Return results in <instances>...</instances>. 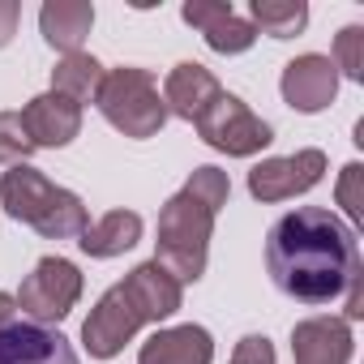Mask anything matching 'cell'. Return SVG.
Wrapping results in <instances>:
<instances>
[{"mask_svg": "<svg viewBox=\"0 0 364 364\" xmlns=\"http://www.w3.org/2000/svg\"><path fill=\"white\" fill-rule=\"evenodd\" d=\"M95 26V5L90 0H48L39 9V31L48 39V48L56 52H82L86 35Z\"/></svg>", "mask_w": 364, "mask_h": 364, "instance_id": "obj_16", "label": "cell"}, {"mask_svg": "<svg viewBox=\"0 0 364 364\" xmlns=\"http://www.w3.org/2000/svg\"><path fill=\"white\" fill-rule=\"evenodd\" d=\"M223 95V86L215 82V73L206 69V65H198V60H180L171 73H167V82H163V107H167V116H180V120H198L215 99Z\"/></svg>", "mask_w": 364, "mask_h": 364, "instance_id": "obj_13", "label": "cell"}, {"mask_svg": "<svg viewBox=\"0 0 364 364\" xmlns=\"http://www.w3.org/2000/svg\"><path fill=\"white\" fill-rule=\"evenodd\" d=\"M103 73H107V69H103L90 52H69V56L52 69V90L65 95V99H73V103L82 107V103H90V99L99 95Z\"/></svg>", "mask_w": 364, "mask_h": 364, "instance_id": "obj_18", "label": "cell"}, {"mask_svg": "<svg viewBox=\"0 0 364 364\" xmlns=\"http://www.w3.org/2000/svg\"><path fill=\"white\" fill-rule=\"evenodd\" d=\"M232 364H274V347L266 334H245L232 351Z\"/></svg>", "mask_w": 364, "mask_h": 364, "instance_id": "obj_23", "label": "cell"}, {"mask_svg": "<svg viewBox=\"0 0 364 364\" xmlns=\"http://www.w3.org/2000/svg\"><path fill=\"white\" fill-rule=\"evenodd\" d=\"M215 360V338L202 326H171L159 330L150 343H141L137 364H210Z\"/></svg>", "mask_w": 364, "mask_h": 364, "instance_id": "obj_15", "label": "cell"}, {"mask_svg": "<svg viewBox=\"0 0 364 364\" xmlns=\"http://www.w3.org/2000/svg\"><path fill=\"white\" fill-rule=\"evenodd\" d=\"M266 270L300 304H334L364 283L355 232L321 206H300L266 232Z\"/></svg>", "mask_w": 364, "mask_h": 364, "instance_id": "obj_1", "label": "cell"}, {"mask_svg": "<svg viewBox=\"0 0 364 364\" xmlns=\"http://www.w3.org/2000/svg\"><path fill=\"white\" fill-rule=\"evenodd\" d=\"M326 171V154L321 150H296V154H283V159H262L253 171H249V193L257 202H287L296 193H309Z\"/></svg>", "mask_w": 364, "mask_h": 364, "instance_id": "obj_8", "label": "cell"}, {"mask_svg": "<svg viewBox=\"0 0 364 364\" xmlns=\"http://www.w3.org/2000/svg\"><path fill=\"white\" fill-rule=\"evenodd\" d=\"M18 22H22V5H18V0H0V48L14 39Z\"/></svg>", "mask_w": 364, "mask_h": 364, "instance_id": "obj_24", "label": "cell"}, {"mask_svg": "<svg viewBox=\"0 0 364 364\" xmlns=\"http://www.w3.org/2000/svg\"><path fill=\"white\" fill-rule=\"evenodd\" d=\"M31 154H35V141H31V133L22 124V112H0V163L18 167Z\"/></svg>", "mask_w": 364, "mask_h": 364, "instance_id": "obj_20", "label": "cell"}, {"mask_svg": "<svg viewBox=\"0 0 364 364\" xmlns=\"http://www.w3.org/2000/svg\"><path fill=\"white\" fill-rule=\"evenodd\" d=\"M185 300V287H180L159 262H141L129 270L124 283L107 287L99 296V304L90 309L86 326H82V338H86V351L95 360H112L124 351V343L146 326V321H163L180 309Z\"/></svg>", "mask_w": 364, "mask_h": 364, "instance_id": "obj_3", "label": "cell"}, {"mask_svg": "<svg viewBox=\"0 0 364 364\" xmlns=\"http://www.w3.org/2000/svg\"><path fill=\"white\" fill-rule=\"evenodd\" d=\"M95 103H99L103 120L112 129H120L124 137H154L167 124V107H163L154 77L146 69H133V65L107 69Z\"/></svg>", "mask_w": 364, "mask_h": 364, "instance_id": "obj_5", "label": "cell"}, {"mask_svg": "<svg viewBox=\"0 0 364 364\" xmlns=\"http://www.w3.org/2000/svg\"><path fill=\"white\" fill-rule=\"evenodd\" d=\"M253 31L270 39H291L309 26V5L304 0H253Z\"/></svg>", "mask_w": 364, "mask_h": 364, "instance_id": "obj_19", "label": "cell"}, {"mask_svg": "<svg viewBox=\"0 0 364 364\" xmlns=\"http://www.w3.org/2000/svg\"><path fill=\"white\" fill-rule=\"evenodd\" d=\"M334 69H343V77L364 82V26H343L334 39Z\"/></svg>", "mask_w": 364, "mask_h": 364, "instance_id": "obj_21", "label": "cell"}, {"mask_svg": "<svg viewBox=\"0 0 364 364\" xmlns=\"http://www.w3.org/2000/svg\"><path fill=\"white\" fill-rule=\"evenodd\" d=\"M0 206H5L18 223L35 228L48 240H77L90 228V215H86L82 198L52 185V180L31 163H18V167L5 171V180H0Z\"/></svg>", "mask_w": 364, "mask_h": 364, "instance_id": "obj_4", "label": "cell"}, {"mask_svg": "<svg viewBox=\"0 0 364 364\" xmlns=\"http://www.w3.org/2000/svg\"><path fill=\"white\" fill-rule=\"evenodd\" d=\"M22 124H26L35 150H39V146H43V150H60V146H69V141L82 133V107H77L73 99L48 90V95L31 99V103L22 107Z\"/></svg>", "mask_w": 364, "mask_h": 364, "instance_id": "obj_12", "label": "cell"}, {"mask_svg": "<svg viewBox=\"0 0 364 364\" xmlns=\"http://www.w3.org/2000/svg\"><path fill=\"white\" fill-rule=\"evenodd\" d=\"M137 240H141V215H133V210H112L77 236L82 253H90V257H120Z\"/></svg>", "mask_w": 364, "mask_h": 364, "instance_id": "obj_17", "label": "cell"}, {"mask_svg": "<svg viewBox=\"0 0 364 364\" xmlns=\"http://www.w3.org/2000/svg\"><path fill=\"white\" fill-rule=\"evenodd\" d=\"M296 364H347L351 360V326L343 317H309L291 330Z\"/></svg>", "mask_w": 364, "mask_h": 364, "instance_id": "obj_14", "label": "cell"}, {"mask_svg": "<svg viewBox=\"0 0 364 364\" xmlns=\"http://www.w3.org/2000/svg\"><path fill=\"white\" fill-rule=\"evenodd\" d=\"M180 18H185L189 26H198L206 35V43L223 56H236V52H249L257 31L249 18H236V9L228 5V0H189L185 9H180Z\"/></svg>", "mask_w": 364, "mask_h": 364, "instance_id": "obj_11", "label": "cell"}, {"mask_svg": "<svg viewBox=\"0 0 364 364\" xmlns=\"http://www.w3.org/2000/svg\"><path fill=\"white\" fill-rule=\"evenodd\" d=\"M198 133H202V141L206 146H215V150H223V154H232V159H249V154H257V150H266L270 141H274V129L262 120V116H253L236 95H219L198 120Z\"/></svg>", "mask_w": 364, "mask_h": 364, "instance_id": "obj_6", "label": "cell"}, {"mask_svg": "<svg viewBox=\"0 0 364 364\" xmlns=\"http://www.w3.org/2000/svg\"><path fill=\"white\" fill-rule=\"evenodd\" d=\"M14 313H18V300H14L9 291H0V326H9V321H14Z\"/></svg>", "mask_w": 364, "mask_h": 364, "instance_id": "obj_25", "label": "cell"}, {"mask_svg": "<svg viewBox=\"0 0 364 364\" xmlns=\"http://www.w3.org/2000/svg\"><path fill=\"white\" fill-rule=\"evenodd\" d=\"M228 171L219 167H198L185 189H180L163 210H159V240H154V262L185 287L206 274V253H210V232L219 210L228 206Z\"/></svg>", "mask_w": 364, "mask_h": 364, "instance_id": "obj_2", "label": "cell"}, {"mask_svg": "<svg viewBox=\"0 0 364 364\" xmlns=\"http://www.w3.org/2000/svg\"><path fill=\"white\" fill-rule=\"evenodd\" d=\"M334 95H338V69L330 65V56L309 52V56H296L283 69V99H287V107L313 116V112L330 107Z\"/></svg>", "mask_w": 364, "mask_h": 364, "instance_id": "obj_10", "label": "cell"}, {"mask_svg": "<svg viewBox=\"0 0 364 364\" xmlns=\"http://www.w3.org/2000/svg\"><path fill=\"white\" fill-rule=\"evenodd\" d=\"M338 206L360 223L364 219V167L360 163H347L343 176H338Z\"/></svg>", "mask_w": 364, "mask_h": 364, "instance_id": "obj_22", "label": "cell"}, {"mask_svg": "<svg viewBox=\"0 0 364 364\" xmlns=\"http://www.w3.org/2000/svg\"><path fill=\"white\" fill-rule=\"evenodd\" d=\"M0 364H82L73 343L39 321L0 326Z\"/></svg>", "mask_w": 364, "mask_h": 364, "instance_id": "obj_9", "label": "cell"}, {"mask_svg": "<svg viewBox=\"0 0 364 364\" xmlns=\"http://www.w3.org/2000/svg\"><path fill=\"white\" fill-rule=\"evenodd\" d=\"M77 296H82V274H77V266L65 262V257H43V262L22 279V291H18L14 300H18V309H22L31 321L52 326V321L69 317V309L77 304Z\"/></svg>", "mask_w": 364, "mask_h": 364, "instance_id": "obj_7", "label": "cell"}]
</instances>
